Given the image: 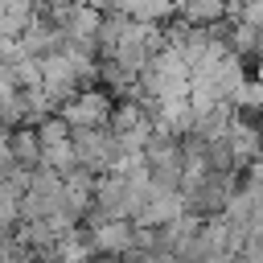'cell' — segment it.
<instances>
[{"label":"cell","instance_id":"3","mask_svg":"<svg viewBox=\"0 0 263 263\" xmlns=\"http://www.w3.org/2000/svg\"><path fill=\"white\" fill-rule=\"evenodd\" d=\"M8 152H12V164H16V168H33V164H41L37 132H33V127H12V132H8Z\"/></svg>","mask_w":263,"mask_h":263},{"label":"cell","instance_id":"4","mask_svg":"<svg viewBox=\"0 0 263 263\" xmlns=\"http://www.w3.org/2000/svg\"><path fill=\"white\" fill-rule=\"evenodd\" d=\"M226 16V0H185L181 21L185 25H218Z\"/></svg>","mask_w":263,"mask_h":263},{"label":"cell","instance_id":"2","mask_svg":"<svg viewBox=\"0 0 263 263\" xmlns=\"http://www.w3.org/2000/svg\"><path fill=\"white\" fill-rule=\"evenodd\" d=\"M132 238H136V226L127 218H99V226L90 234V247L107 251V255H123V251H132Z\"/></svg>","mask_w":263,"mask_h":263},{"label":"cell","instance_id":"1","mask_svg":"<svg viewBox=\"0 0 263 263\" xmlns=\"http://www.w3.org/2000/svg\"><path fill=\"white\" fill-rule=\"evenodd\" d=\"M111 95L103 90V86H86V90H78L74 99H66L62 107H58V119L70 127V132H86V127H107V119H111Z\"/></svg>","mask_w":263,"mask_h":263}]
</instances>
